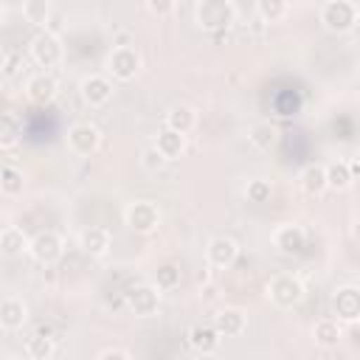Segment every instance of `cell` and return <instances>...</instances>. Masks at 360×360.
Masks as SVG:
<instances>
[{
  "label": "cell",
  "instance_id": "13",
  "mask_svg": "<svg viewBox=\"0 0 360 360\" xmlns=\"http://www.w3.org/2000/svg\"><path fill=\"white\" fill-rule=\"evenodd\" d=\"M59 93V82L51 70H37L25 79V96L34 101V104H51Z\"/></svg>",
  "mask_w": 360,
  "mask_h": 360
},
{
  "label": "cell",
  "instance_id": "3",
  "mask_svg": "<svg viewBox=\"0 0 360 360\" xmlns=\"http://www.w3.org/2000/svg\"><path fill=\"white\" fill-rule=\"evenodd\" d=\"M318 20L329 34H349L357 25V6L352 0H326L318 11Z\"/></svg>",
  "mask_w": 360,
  "mask_h": 360
},
{
  "label": "cell",
  "instance_id": "10",
  "mask_svg": "<svg viewBox=\"0 0 360 360\" xmlns=\"http://www.w3.org/2000/svg\"><path fill=\"white\" fill-rule=\"evenodd\" d=\"M160 307V290L155 284H135L127 290V309L135 318H152Z\"/></svg>",
  "mask_w": 360,
  "mask_h": 360
},
{
  "label": "cell",
  "instance_id": "21",
  "mask_svg": "<svg viewBox=\"0 0 360 360\" xmlns=\"http://www.w3.org/2000/svg\"><path fill=\"white\" fill-rule=\"evenodd\" d=\"M298 186L307 197H321L326 191V174H323V163H309L301 169L298 174Z\"/></svg>",
  "mask_w": 360,
  "mask_h": 360
},
{
  "label": "cell",
  "instance_id": "19",
  "mask_svg": "<svg viewBox=\"0 0 360 360\" xmlns=\"http://www.w3.org/2000/svg\"><path fill=\"white\" fill-rule=\"evenodd\" d=\"M163 124H166L169 129L180 132V135H188V132L197 127V110L188 107V104H174V107L166 112Z\"/></svg>",
  "mask_w": 360,
  "mask_h": 360
},
{
  "label": "cell",
  "instance_id": "22",
  "mask_svg": "<svg viewBox=\"0 0 360 360\" xmlns=\"http://www.w3.org/2000/svg\"><path fill=\"white\" fill-rule=\"evenodd\" d=\"M0 253L8 256V259H17L22 253H28V236L22 228L17 225H8L0 231Z\"/></svg>",
  "mask_w": 360,
  "mask_h": 360
},
{
  "label": "cell",
  "instance_id": "30",
  "mask_svg": "<svg viewBox=\"0 0 360 360\" xmlns=\"http://www.w3.org/2000/svg\"><path fill=\"white\" fill-rule=\"evenodd\" d=\"M270 194H273V183L264 180V177H253V180H248V186H245L248 202H267Z\"/></svg>",
  "mask_w": 360,
  "mask_h": 360
},
{
  "label": "cell",
  "instance_id": "27",
  "mask_svg": "<svg viewBox=\"0 0 360 360\" xmlns=\"http://www.w3.org/2000/svg\"><path fill=\"white\" fill-rule=\"evenodd\" d=\"M22 17H25V22H31L37 28H45L48 20H51V3L48 0H25L22 3Z\"/></svg>",
  "mask_w": 360,
  "mask_h": 360
},
{
  "label": "cell",
  "instance_id": "25",
  "mask_svg": "<svg viewBox=\"0 0 360 360\" xmlns=\"http://www.w3.org/2000/svg\"><path fill=\"white\" fill-rule=\"evenodd\" d=\"M248 141L253 143V149H259V152H270V149L276 146V141H278V132H276V127H273V124L259 121V124H253V127H250Z\"/></svg>",
  "mask_w": 360,
  "mask_h": 360
},
{
  "label": "cell",
  "instance_id": "8",
  "mask_svg": "<svg viewBox=\"0 0 360 360\" xmlns=\"http://www.w3.org/2000/svg\"><path fill=\"white\" fill-rule=\"evenodd\" d=\"M239 259V242L233 236H211L208 245H205V262L214 267V270H231Z\"/></svg>",
  "mask_w": 360,
  "mask_h": 360
},
{
  "label": "cell",
  "instance_id": "23",
  "mask_svg": "<svg viewBox=\"0 0 360 360\" xmlns=\"http://www.w3.org/2000/svg\"><path fill=\"white\" fill-rule=\"evenodd\" d=\"M219 335L214 326H194L188 332V346L197 352V354H214L219 349Z\"/></svg>",
  "mask_w": 360,
  "mask_h": 360
},
{
  "label": "cell",
  "instance_id": "34",
  "mask_svg": "<svg viewBox=\"0 0 360 360\" xmlns=\"http://www.w3.org/2000/svg\"><path fill=\"white\" fill-rule=\"evenodd\" d=\"M146 8H149L155 17H169V14L177 8V0H146Z\"/></svg>",
  "mask_w": 360,
  "mask_h": 360
},
{
  "label": "cell",
  "instance_id": "17",
  "mask_svg": "<svg viewBox=\"0 0 360 360\" xmlns=\"http://www.w3.org/2000/svg\"><path fill=\"white\" fill-rule=\"evenodd\" d=\"M28 321V304L20 295H6L0 298V326L8 332L22 329Z\"/></svg>",
  "mask_w": 360,
  "mask_h": 360
},
{
  "label": "cell",
  "instance_id": "32",
  "mask_svg": "<svg viewBox=\"0 0 360 360\" xmlns=\"http://www.w3.org/2000/svg\"><path fill=\"white\" fill-rule=\"evenodd\" d=\"M180 284V267L177 264H160L155 273V287L158 290H172Z\"/></svg>",
  "mask_w": 360,
  "mask_h": 360
},
{
  "label": "cell",
  "instance_id": "11",
  "mask_svg": "<svg viewBox=\"0 0 360 360\" xmlns=\"http://www.w3.org/2000/svg\"><path fill=\"white\" fill-rule=\"evenodd\" d=\"M332 312L340 323H357L360 321V290L354 284H340L332 292Z\"/></svg>",
  "mask_w": 360,
  "mask_h": 360
},
{
  "label": "cell",
  "instance_id": "24",
  "mask_svg": "<svg viewBox=\"0 0 360 360\" xmlns=\"http://www.w3.org/2000/svg\"><path fill=\"white\" fill-rule=\"evenodd\" d=\"M340 338H343L340 321H335V318H323V321H318V323L312 326V340H315L321 349H335V346L340 343Z\"/></svg>",
  "mask_w": 360,
  "mask_h": 360
},
{
  "label": "cell",
  "instance_id": "36",
  "mask_svg": "<svg viewBox=\"0 0 360 360\" xmlns=\"http://www.w3.org/2000/svg\"><path fill=\"white\" fill-rule=\"evenodd\" d=\"M3 22H6V6L0 3V28H3Z\"/></svg>",
  "mask_w": 360,
  "mask_h": 360
},
{
  "label": "cell",
  "instance_id": "1",
  "mask_svg": "<svg viewBox=\"0 0 360 360\" xmlns=\"http://www.w3.org/2000/svg\"><path fill=\"white\" fill-rule=\"evenodd\" d=\"M236 20V8L231 0H197L194 6V22L202 31H225Z\"/></svg>",
  "mask_w": 360,
  "mask_h": 360
},
{
  "label": "cell",
  "instance_id": "28",
  "mask_svg": "<svg viewBox=\"0 0 360 360\" xmlns=\"http://www.w3.org/2000/svg\"><path fill=\"white\" fill-rule=\"evenodd\" d=\"M22 188H25L22 172L14 169V166H3V169H0V191H3L6 197H17V194H22Z\"/></svg>",
  "mask_w": 360,
  "mask_h": 360
},
{
  "label": "cell",
  "instance_id": "18",
  "mask_svg": "<svg viewBox=\"0 0 360 360\" xmlns=\"http://www.w3.org/2000/svg\"><path fill=\"white\" fill-rule=\"evenodd\" d=\"M323 174H326V191H346L354 183V163L338 158L323 166Z\"/></svg>",
  "mask_w": 360,
  "mask_h": 360
},
{
  "label": "cell",
  "instance_id": "20",
  "mask_svg": "<svg viewBox=\"0 0 360 360\" xmlns=\"http://www.w3.org/2000/svg\"><path fill=\"white\" fill-rule=\"evenodd\" d=\"M155 149L166 158V163H169V160H177V158L186 152V135H180V132H174V129H169V127H163V129L158 132V138H155Z\"/></svg>",
  "mask_w": 360,
  "mask_h": 360
},
{
  "label": "cell",
  "instance_id": "4",
  "mask_svg": "<svg viewBox=\"0 0 360 360\" xmlns=\"http://www.w3.org/2000/svg\"><path fill=\"white\" fill-rule=\"evenodd\" d=\"M104 70L112 82H132L141 70V53L132 45H115L107 59H104Z\"/></svg>",
  "mask_w": 360,
  "mask_h": 360
},
{
  "label": "cell",
  "instance_id": "5",
  "mask_svg": "<svg viewBox=\"0 0 360 360\" xmlns=\"http://www.w3.org/2000/svg\"><path fill=\"white\" fill-rule=\"evenodd\" d=\"M28 53H31V59H34L37 68L51 70V68H56V65L62 62V56H65V45H62V39H59L53 31L42 28L39 34L31 37Z\"/></svg>",
  "mask_w": 360,
  "mask_h": 360
},
{
  "label": "cell",
  "instance_id": "2",
  "mask_svg": "<svg viewBox=\"0 0 360 360\" xmlns=\"http://www.w3.org/2000/svg\"><path fill=\"white\" fill-rule=\"evenodd\" d=\"M304 284H301V278L298 276H292V273H278V276H273L270 281H267V287H264V295H267V301L273 304V307H278V309H292V307H298L301 301H304Z\"/></svg>",
  "mask_w": 360,
  "mask_h": 360
},
{
  "label": "cell",
  "instance_id": "6",
  "mask_svg": "<svg viewBox=\"0 0 360 360\" xmlns=\"http://www.w3.org/2000/svg\"><path fill=\"white\" fill-rule=\"evenodd\" d=\"M28 256L39 264H56L65 256V239L56 231H39L28 239Z\"/></svg>",
  "mask_w": 360,
  "mask_h": 360
},
{
  "label": "cell",
  "instance_id": "35",
  "mask_svg": "<svg viewBox=\"0 0 360 360\" xmlns=\"http://www.w3.org/2000/svg\"><path fill=\"white\" fill-rule=\"evenodd\" d=\"M96 357H98V360H110V357H112V360H129L132 354H129V349H121V346H110V349H101Z\"/></svg>",
  "mask_w": 360,
  "mask_h": 360
},
{
  "label": "cell",
  "instance_id": "26",
  "mask_svg": "<svg viewBox=\"0 0 360 360\" xmlns=\"http://www.w3.org/2000/svg\"><path fill=\"white\" fill-rule=\"evenodd\" d=\"M25 354H28L31 360H51V357L56 354V343H53V338L37 332V335H31V338L25 340Z\"/></svg>",
  "mask_w": 360,
  "mask_h": 360
},
{
  "label": "cell",
  "instance_id": "29",
  "mask_svg": "<svg viewBox=\"0 0 360 360\" xmlns=\"http://www.w3.org/2000/svg\"><path fill=\"white\" fill-rule=\"evenodd\" d=\"M287 8H290L287 0H256V14H259V20H264V22H278V20H284V17H287Z\"/></svg>",
  "mask_w": 360,
  "mask_h": 360
},
{
  "label": "cell",
  "instance_id": "12",
  "mask_svg": "<svg viewBox=\"0 0 360 360\" xmlns=\"http://www.w3.org/2000/svg\"><path fill=\"white\" fill-rule=\"evenodd\" d=\"M79 96L87 107H104L112 98V79L107 73H90L79 82Z\"/></svg>",
  "mask_w": 360,
  "mask_h": 360
},
{
  "label": "cell",
  "instance_id": "9",
  "mask_svg": "<svg viewBox=\"0 0 360 360\" xmlns=\"http://www.w3.org/2000/svg\"><path fill=\"white\" fill-rule=\"evenodd\" d=\"M101 143V132L96 124L90 121H76L70 129H68V149L79 158H90Z\"/></svg>",
  "mask_w": 360,
  "mask_h": 360
},
{
  "label": "cell",
  "instance_id": "7",
  "mask_svg": "<svg viewBox=\"0 0 360 360\" xmlns=\"http://www.w3.org/2000/svg\"><path fill=\"white\" fill-rule=\"evenodd\" d=\"M124 222L135 233H152L160 225V208L152 200H135L124 211Z\"/></svg>",
  "mask_w": 360,
  "mask_h": 360
},
{
  "label": "cell",
  "instance_id": "14",
  "mask_svg": "<svg viewBox=\"0 0 360 360\" xmlns=\"http://www.w3.org/2000/svg\"><path fill=\"white\" fill-rule=\"evenodd\" d=\"M273 248L278 250V253H284V256H292V253H298L301 248H304V242H307V231L298 225V222H281V225H276L273 228Z\"/></svg>",
  "mask_w": 360,
  "mask_h": 360
},
{
  "label": "cell",
  "instance_id": "15",
  "mask_svg": "<svg viewBox=\"0 0 360 360\" xmlns=\"http://www.w3.org/2000/svg\"><path fill=\"white\" fill-rule=\"evenodd\" d=\"M79 248H82L84 256H90V259H101V256L110 253V248H112V236H110L107 228H101V225H90V228H84V231L79 233Z\"/></svg>",
  "mask_w": 360,
  "mask_h": 360
},
{
  "label": "cell",
  "instance_id": "31",
  "mask_svg": "<svg viewBox=\"0 0 360 360\" xmlns=\"http://www.w3.org/2000/svg\"><path fill=\"white\" fill-rule=\"evenodd\" d=\"M20 141V124L11 115H0V149H11Z\"/></svg>",
  "mask_w": 360,
  "mask_h": 360
},
{
  "label": "cell",
  "instance_id": "16",
  "mask_svg": "<svg viewBox=\"0 0 360 360\" xmlns=\"http://www.w3.org/2000/svg\"><path fill=\"white\" fill-rule=\"evenodd\" d=\"M211 326L217 329L219 338H239L248 329V312L239 309V307H225V309H219L214 315V323Z\"/></svg>",
  "mask_w": 360,
  "mask_h": 360
},
{
  "label": "cell",
  "instance_id": "33",
  "mask_svg": "<svg viewBox=\"0 0 360 360\" xmlns=\"http://www.w3.org/2000/svg\"><path fill=\"white\" fill-rule=\"evenodd\" d=\"M163 163H166V158L155 149V143H152V146H146V149L141 152V166H143L146 172H158Z\"/></svg>",
  "mask_w": 360,
  "mask_h": 360
}]
</instances>
